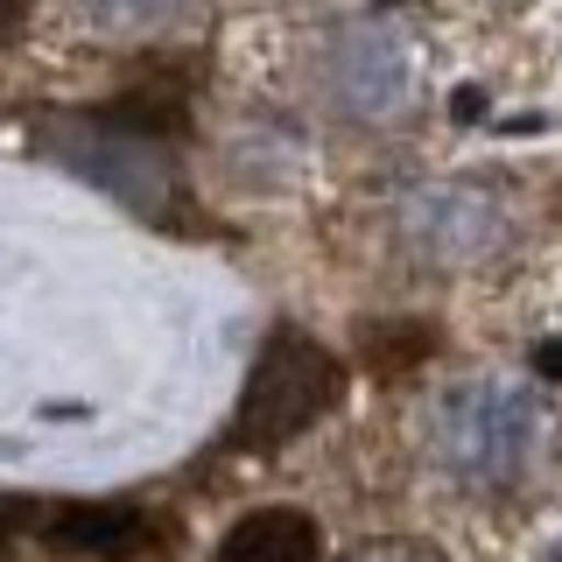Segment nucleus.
Returning a JSON list of instances; mask_svg holds the SVG:
<instances>
[{
	"label": "nucleus",
	"mask_w": 562,
	"mask_h": 562,
	"mask_svg": "<svg viewBox=\"0 0 562 562\" xmlns=\"http://www.w3.org/2000/svg\"><path fill=\"white\" fill-rule=\"evenodd\" d=\"M218 562H316V527L295 514H254L225 535Z\"/></svg>",
	"instance_id": "f257e3e1"
},
{
	"label": "nucleus",
	"mask_w": 562,
	"mask_h": 562,
	"mask_svg": "<svg viewBox=\"0 0 562 562\" xmlns=\"http://www.w3.org/2000/svg\"><path fill=\"white\" fill-rule=\"evenodd\" d=\"M8 22H14V0H0V35H8Z\"/></svg>",
	"instance_id": "f03ea898"
}]
</instances>
